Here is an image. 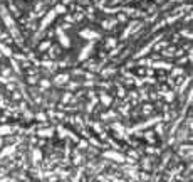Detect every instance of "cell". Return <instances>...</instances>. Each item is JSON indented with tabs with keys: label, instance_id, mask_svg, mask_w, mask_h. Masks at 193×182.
<instances>
[{
	"label": "cell",
	"instance_id": "6da1fadb",
	"mask_svg": "<svg viewBox=\"0 0 193 182\" xmlns=\"http://www.w3.org/2000/svg\"><path fill=\"white\" fill-rule=\"evenodd\" d=\"M103 157L104 159H109V160H114V162H118V163L126 162V157H124L123 154H119V152H104Z\"/></svg>",
	"mask_w": 193,
	"mask_h": 182
},
{
	"label": "cell",
	"instance_id": "7a4b0ae2",
	"mask_svg": "<svg viewBox=\"0 0 193 182\" xmlns=\"http://www.w3.org/2000/svg\"><path fill=\"white\" fill-rule=\"evenodd\" d=\"M56 32H57V37H59V42H61L62 46H64V47H69V46H71V41H69V37H67V34L64 32L61 27H57Z\"/></svg>",
	"mask_w": 193,
	"mask_h": 182
},
{
	"label": "cell",
	"instance_id": "3957f363",
	"mask_svg": "<svg viewBox=\"0 0 193 182\" xmlns=\"http://www.w3.org/2000/svg\"><path fill=\"white\" fill-rule=\"evenodd\" d=\"M101 25H103L104 30H113V29L118 25V20H116V17H108V19H104L103 22H101Z\"/></svg>",
	"mask_w": 193,
	"mask_h": 182
},
{
	"label": "cell",
	"instance_id": "277c9868",
	"mask_svg": "<svg viewBox=\"0 0 193 182\" xmlns=\"http://www.w3.org/2000/svg\"><path fill=\"white\" fill-rule=\"evenodd\" d=\"M79 36L82 39H86V41H96V39H99V34L94 32V30H89V29H86V30H81Z\"/></svg>",
	"mask_w": 193,
	"mask_h": 182
},
{
	"label": "cell",
	"instance_id": "5b68a950",
	"mask_svg": "<svg viewBox=\"0 0 193 182\" xmlns=\"http://www.w3.org/2000/svg\"><path fill=\"white\" fill-rule=\"evenodd\" d=\"M92 47H94V41H91L89 44H86V46L82 47V52H81V54H79V61L86 59V57L89 56L91 52H92Z\"/></svg>",
	"mask_w": 193,
	"mask_h": 182
},
{
	"label": "cell",
	"instance_id": "8992f818",
	"mask_svg": "<svg viewBox=\"0 0 193 182\" xmlns=\"http://www.w3.org/2000/svg\"><path fill=\"white\" fill-rule=\"evenodd\" d=\"M59 56H61V49H59L57 46H51L49 47V54H45V57H49L51 61L57 59Z\"/></svg>",
	"mask_w": 193,
	"mask_h": 182
},
{
	"label": "cell",
	"instance_id": "52a82bcc",
	"mask_svg": "<svg viewBox=\"0 0 193 182\" xmlns=\"http://www.w3.org/2000/svg\"><path fill=\"white\" fill-rule=\"evenodd\" d=\"M54 17H56V12H54V10H51V12H49V14L45 15V17H44V20H42V25H40V30H44V29L47 27L49 24L52 22V19H54Z\"/></svg>",
	"mask_w": 193,
	"mask_h": 182
},
{
	"label": "cell",
	"instance_id": "ba28073f",
	"mask_svg": "<svg viewBox=\"0 0 193 182\" xmlns=\"http://www.w3.org/2000/svg\"><path fill=\"white\" fill-rule=\"evenodd\" d=\"M69 81V74L67 73H62V74H57L56 78H54V84H57V86H61V84L67 83Z\"/></svg>",
	"mask_w": 193,
	"mask_h": 182
},
{
	"label": "cell",
	"instance_id": "9c48e42d",
	"mask_svg": "<svg viewBox=\"0 0 193 182\" xmlns=\"http://www.w3.org/2000/svg\"><path fill=\"white\" fill-rule=\"evenodd\" d=\"M35 133H37L39 137H42V138H45V137L51 138V137L54 135V126H49V128H45V130H37Z\"/></svg>",
	"mask_w": 193,
	"mask_h": 182
},
{
	"label": "cell",
	"instance_id": "30bf717a",
	"mask_svg": "<svg viewBox=\"0 0 193 182\" xmlns=\"http://www.w3.org/2000/svg\"><path fill=\"white\" fill-rule=\"evenodd\" d=\"M118 113L116 111H108V113H101V120L108 121V120H118Z\"/></svg>",
	"mask_w": 193,
	"mask_h": 182
},
{
	"label": "cell",
	"instance_id": "8fae6325",
	"mask_svg": "<svg viewBox=\"0 0 193 182\" xmlns=\"http://www.w3.org/2000/svg\"><path fill=\"white\" fill-rule=\"evenodd\" d=\"M72 163H74V165H81V163H82V160H84V157H82V154H81L79 150L77 149H74V157H72Z\"/></svg>",
	"mask_w": 193,
	"mask_h": 182
},
{
	"label": "cell",
	"instance_id": "7c38bea8",
	"mask_svg": "<svg viewBox=\"0 0 193 182\" xmlns=\"http://www.w3.org/2000/svg\"><path fill=\"white\" fill-rule=\"evenodd\" d=\"M153 68H160V69H171L173 64H170V62H165V61H160V62H151Z\"/></svg>",
	"mask_w": 193,
	"mask_h": 182
},
{
	"label": "cell",
	"instance_id": "4fadbf2b",
	"mask_svg": "<svg viewBox=\"0 0 193 182\" xmlns=\"http://www.w3.org/2000/svg\"><path fill=\"white\" fill-rule=\"evenodd\" d=\"M99 100H101V103H103L104 106H109V105H111V101H113V98H111L109 94H106V93L99 94Z\"/></svg>",
	"mask_w": 193,
	"mask_h": 182
},
{
	"label": "cell",
	"instance_id": "5bb4252c",
	"mask_svg": "<svg viewBox=\"0 0 193 182\" xmlns=\"http://www.w3.org/2000/svg\"><path fill=\"white\" fill-rule=\"evenodd\" d=\"M15 149H17V145H10V147H5L4 152L0 154V159H4L5 155H12V154L15 152Z\"/></svg>",
	"mask_w": 193,
	"mask_h": 182
},
{
	"label": "cell",
	"instance_id": "9a60e30c",
	"mask_svg": "<svg viewBox=\"0 0 193 182\" xmlns=\"http://www.w3.org/2000/svg\"><path fill=\"white\" fill-rule=\"evenodd\" d=\"M151 111H153V105L151 103H145L141 106V115H150Z\"/></svg>",
	"mask_w": 193,
	"mask_h": 182
},
{
	"label": "cell",
	"instance_id": "2e32d148",
	"mask_svg": "<svg viewBox=\"0 0 193 182\" xmlns=\"http://www.w3.org/2000/svg\"><path fill=\"white\" fill-rule=\"evenodd\" d=\"M10 133H14V130H12V126H10V125L0 126V137H2V135H10Z\"/></svg>",
	"mask_w": 193,
	"mask_h": 182
},
{
	"label": "cell",
	"instance_id": "e0dca14e",
	"mask_svg": "<svg viewBox=\"0 0 193 182\" xmlns=\"http://www.w3.org/2000/svg\"><path fill=\"white\" fill-rule=\"evenodd\" d=\"M40 157H42L40 150H39V149H34V150H32V163H37L39 160H40Z\"/></svg>",
	"mask_w": 193,
	"mask_h": 182
},
{
	"label": "cell",
	"instance_id": "ac0fdd59",
	"mask_svg": "<svg viewBox=\"0 0 193 182\" xmlns=\"http://www.w3.org/2000/svg\"><path fill=\"white\" fill-rule=\"evenodd\" d=\"M175 51H176V47H175V46H170V47H166L165 51H163V56H165V57H173Z\"/></svg>",
	"mask_w": 193,
	"mask_h": 182
},
{
	"label": "cell",
	"instance_id": "d6986e66",
	"mask_svg": "<svg viewBox=\"0 0 193 182\" xmlns=\"http://www.w3.org/2000/svg\"><path fill=\"white\" fill-rule=\"evenodd\" d=\"M151 162H153V157H146V159H143V162H141L143 169H145V170H150V169H151Z\"/></svg>",
	"mask_w": 193,
	"mask_h": 182
},
{
	"label": "cell",
	"instance_id": "ffe728a7",
	"mask_svg": "<svg viewBox=\"0 0 193 182\" xmlns=\"http://www.w3.org/2000/svg\"><path fill=\"white\" fill-rule=\"evenodd\" d=\"M10 64H12V69H14L17 74H22V68H20V64L17 62V61L12 59V61H10Z\"/></svg>",
	"mask_w": 193,
	"mask_h": 182
},
{
	"label": "cell",
	"instance_id": "44dd1931",
	"mask_svg": "<svg viewBox=\"0 0 193 182\" xmlns=\"http://www.w3.org/2000/svg\"><path fill=\"white\" fill-rule=\"evenodd\" d=\"M116 44H118V39H116V37H109L108 41H106V47H108V49L116 47Z\"/></svg>",
	"mask_w": 193,
	"mask_h": 182
},
{
	"label": "cell",
	"instance_id": "7402d4cb",
	"mask_svg": "<svg viewBox=\"0 0 193 182\" xmlns=\"http://www.w3.org/2000/svg\"><path fill=\"white\" fill-rule=\"evenodd\" d=\"M49 47H51V41H44V42H40V44H39V51H40V52H45Z\"/></svg>",
	"mask_w": 193,
	"mask_h": 182
},
{
	"label": "cell",
	"instance_id": "603a6c76",
	"mask_svg": "<svg viewBox=\"0 0 193 182\" xmlns=\"http://www.w3.org/2000/svg\"><path fill=\"white\" fill-rule=\"evenodd\" d=\"M153 133H158V135H163V133H165V125H163V123H158V125L155 126V130H153Z\"/></svg>",
	"mask_w": 193,
	"mask_h": 182
},
{
	"label": "cell",
	"instance_id": "cb8c5ba5",
	"mask_svg": "<svg viewBox=\"0 0 193 182\" xmlns=\"http://www.w3.org/2000/svg\"><path fill=\"white\" fill-rule=\"evenodd\" d=\"M0 51H2V54H4V56H7V57H10V56H12V49H9V47H5L4 44H0Z\"/></svg>",
	"mask_w": 193,
	"mask_h": 182
},
{
	"label": "cell",
	"instance_id": "d4e9b609",
	"mask_svg": "<svg viewBox=\"0 0 193 182\" xmlns=\"http://www.w3.org/2000/svg\"><path fill=\"white\" fill-rule=\"evenodd\" d=\"M66 10H67V7H66V5L59 4V5H56V9H54V12H56V14H66Z\"/></svg>",
	"mask_w": 193,
	"mask_h": 182
},
{
	"label": "cell",
	"instance_id": "484cf974",
	"mask_svg": "<svg viewBox=\"0 0 193 182\" xmlns=\"http://www.w3.org/2000/svg\"><path fill=\"white\" fill-rule=\"evenodd\" d=\"M185 73H183V68H175L173 69V73L170 74V78H173V76H183Z\"/></svg>",
	"mask_w": 193,
	"mask_h": 182
},
{
	"label": "cell",
	"instance_id": "4316f807",
	"mask_svg": "<svg viewBox=\"0 0 193 182\" xmlns=\"http://www.w3.org/2000/svg\"><path fill=\"white\" fill-rule=\"evenodd\" d=\"M39 83H40V89H44V91H45V88L51 86V81L49 79H39Z\"/></svg>",
	"mask_w": 193,
	"mask_h": 182
},
{
	"label": "cell",
	"instance_id": "83f0119b",
	"mask_svg": "<svg viewBox=\"0 0 193 182\" xmlns=\"http://www.w3.org/2000/svg\"><path fill=\"white\" fill-rule=\"evenodd\" d=\"M27 83L32 84V86H34V84H37V83H39V76H37V74H35V76H29V78H27Z\"/></svg>",
	"mask_w": 193,
	"mask_h": 182
},
{
	"label": "cell",
	"instance_id": "f1b7e54d",
	"mask_svg": "<svg viewBox=\"0 0 193 182\" xmlns=\"http://www.w3.org/2000/svg\"><path fill=\"white\" fill-rule=\"evenodd\" d=\"M180 36H185V39H188V41L192 39V32H190V29H185V30L181 29V30H180Z\"/></svg>",
	"mask_w": 193,
	"mask_h": 182
},
{
	"label": "cell",
	"instance_id": "f546056e",
	"mask_svg": "<svg viewBox=\"0 0 193 182\" xmlns=\"http://www.w3.org/2000/svg\"><path fill=\"white\" fill-rule=\"evenodd\" d=\"M114 73H116V68H109V69H104L103 71V76H104V78H108V76L114 74Z\"/></svg>",
	"mask_w": 193,
	"mask_h": 182
},
{
	"label": "cell",
	"instance_id": "4dcf8cb0",
	"mask_svg": "<svg viewBox=\"0 0 193 182\" xmlns=\"http://www.w3.org/2000/svg\"><path fill=\"white\" fill-rule=\"evenodd\" d=\"M114 17H116L118 24H119V22H126V20H128V17H126V15H124V14H119V12H118L116 15H114Z\"/></svg>",
	"mask_w": 193,
	"mask_h": 182
},
{
	"label": "cell",
	"instance_id": "1f68e13d",
	"mask_svg": "<svg viewBox=\"0 0 193 182\" xmlns=\"http://www.w3.org/2000/svg\"><path fill=\"white\" fill-rule=\"evenodd\" d=\"M34 118H35V120H39V121H45V120H47L45 113H35V115H34Z\"/></svg>",
	"mask_w": 193,
	"mask_h": 182
},
{
	"label": "cell",
	"instance_id": "d6a6232c",
	"mask_svg": "<svg viewBox=\"0 0 193 182\" xmlns=\"http://www.w3.org/2000/svg\"><path fill=\"white\" fill-rule=\"evenodd\" d=\"M89 147V142L87 140H79V149L77 150H84V149H87Z\"/></svg>",
	"mask_w": 193,
	"mask_h": 182
},
{
	"label": "cell",
	"instance_id": "836d02e7",
	"mask_svg": "<svg viewBox=\"0 0 193 182\" xmlns=\"http://www.w3.org/2000/svg\"><path fill=\"white\" fill-rule=\"evenodd\" d=\"M81 83H77V81H71V83L67 84V89H76V88H79Z\"/></svg>",
	"mask_w": 193,
	"mask_h": 182
},
{
	"label": "cell",
	"instance_id": "e575fe53",
	"mask_svg": "<svg viewBox=\"0 0 193 182\" xmlns=\"http://www.w3.org/2000/svg\"><path fill=\"white\" fill-rule=\"evenodd\" d=\"M69 100H72V94H71V91H67L66 94H64V98H62V105H66Z\"/></svg>",
	"mask_w": 193,
	"mask_h": 182
},
{
	"label": "cell",
	"instance_id": "d590c367",
	"mask_svg": "<svg viewBox=\"0 0 193 182\" xmlns=\"http://www.w3.org/2000/svg\"><path fill=\"white\" fill-rule=\"evenodd\" d=\"M145 150L148 152V154H156V155L160 154V150H158V149H155V147H146Z\"/></svg>",
	"mask_w": 193,
	"mask_h": 182
},
{
	"label": "cell",
	"instance_id": "8d00e7d4",
	"mask_svg": "<svg viewBox=\"0 0 193 182\" xmlns=\"http://www.w3.org/2000/svg\"><path fill=\"white\" fill-rule=\"evenodd\" d=\"M166 46H168V42H166V41L160 42V44H155V51H160L161 47H166Z\"/></svg>",
	"mask_w": 193,
	"mask_h": 182
},
{
	"label": "cell",
	"instance_id": "74e56055",
	"mask_svg": "<svg viewBox=\"0 0 193 182\" xmlns=\"http://www.w3.org/2000/svg\"><path fill=\"white\" fill-rule=\"evenodd\" d=\"M124 94H126V89L119 86V88H118V98H124Z\"/></svg>",
	"mask_w": 193,
	"mask_h": 182
},
{
	"label": "cell",
	"instance_id": "f35d334b",
	"mask_svg": "<svg viewBox=\"0 0 193 182\" xmlns=\"http://www.w3.org/2000/svg\"><path fill=\"white\" fill-rule=\"evenodd\" d=\"M143 137H145L146 140L153 142V131H146V133H143Z\"/></svg>",
	"mask_w": 193,
	"mask_h": 182
},
{
	"label": "cell",
	"instance_id": "ab89813d",
	"mask_svg": "<svg viewBox=\"0 0 193 182\" xmlns=\"http://www.w3.org/2000/svg\"><path fill=\"white\" fill-rule=\"evenodd\" d=\"M128 157H131L133 160H136V159H138V152H134V150H129V152H128Z\"/></svg>",
	"mask_w": 193,
	"mask_h": 182
},
{
	"label": "cell",
	"instance_id": "60d3db41",
	"mask_svg": "<svg viewBox=\"0 0 193 182\" xmlns=\"http://www.w3.org/2000/svg\"><path fill=\"white\" fill-rule=\"evenodd\" d=\"M12 98H14V100H20V98H22V93H19V91H12Z\"/></svg>",
	"mask_w": 193,
	"mask_h": 182
},
{
	"label": "cell",
	"instance_id": "b9f144b4",
	"mask_svg": "<svg viewBox=\"0 0 193 182\" xmlns=\"http://www.w3.org/2000/svg\"><path fill=\"white\" fill-rule=\"evenodd\" d=\"M185 62H190V61H188V57H181V59H178V64L181 66V68L185 66Z\"/></svg>",
	"mask_w": 193,
	"mask_h": 182
},
{
	"label": "cell",
	"instance_id": "7bdbcfd3",
	"mask_svg": "<svg viewBox=\"0 0 193 182\" xmlns=\"http://www.w3.org/2000/svg\"><path fill=\"white\" fill-rule=\"evenodd\" d=\"M7 89H9V91H15V84H12V83H7Z\"/></svg>",
	"mask_w": 193,
	"mask_h": 182
},
{
	"label": "cell",
	"instance_id": "ee69618b",
	"mask_svg": "<svg viewBox=\"0 0 193 182\" xmlns=\"http://www.w3.org/2000/svg\"><path fill=\"white\" fill-rule=\"evenodd\" d=\"M134 66H136L134 61H128V62H126V68H134Z\"/></svg>",
	"mask_w": 193,
	"mask_h": 182
},
{
	"label": "cell",
	"instance_id": "f6af8a7d",
	"mask_svg": "<svg viewBox=\"0 0 193 182\" xmlns=\"http://www.w3.org/2000/svg\"><path fill=\"white\" fill-rule=\"evenodd\" d=\"M72 20H74V17H72V15H66V22H67V24L72 22Z\"/></svg>",
	"mask_w": 193,
	"mask_h": 182
},
{
	"label": "cell",
	"instance_id": "bcb514c9",
	"mask_svg": "<svg viewBox=\"0 0 193 182\" xmlns=\"http://www.w3.org/2000/svg\"><path fill=\"white\" fill-rule=\"evenodd\" d=\"M145 73H146L148 76H153V74H155V71H153V69H146Z\"/></svg>",
	"mask_w": 193,
	"mask_h": 182
},
{
	"label": "cell",
	"instance_id": "7dc6e473",
	"mask_svg": "<svg viewBox=\"0 0 193 182\" xmlns=\"http://www.w3.org/2000/svg\"><path fill=\"white\" fill-rule=\"evenodd\" d=\"M2 143H4V140H2V137H0V147H2Z\"/></svg>",
	"mask_w": 193,
	"mask_h": 182
}]
</instances>
